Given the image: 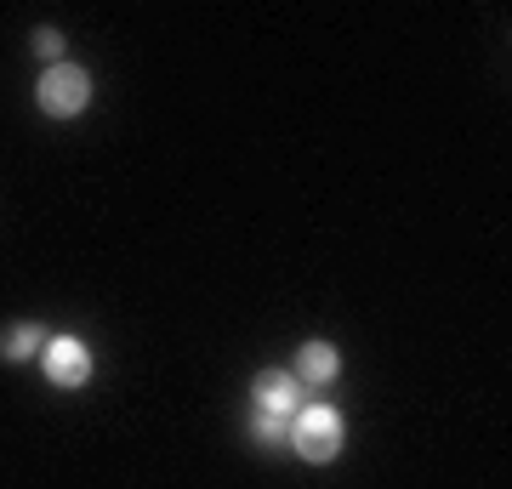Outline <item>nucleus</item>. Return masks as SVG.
Wrapping results in <instances>:
<instances>
[{"instance_id":"39448f33","label":"nucleus","mask_w":512,"mask_h":489,"mask_svg":"<svg viewBox=\"0 0 512 489\" xmlns=\"http://www.w3.org/2000/svg\"><path fill=\"white\" fill-rule=\"evenodd\" d=\"M342 376V353H336V347L330 342H302L296 347V381H302V387H325V381H336Z\"/></svg>"},{"instance_id":"0eeeda50","label":"nucleus","mask_w":512,"mask_h":489,"mask_svg":"<svg viewBox=\"0 0 512 489\" xmlns=\"http://www.w3.org/2000/svg\"><path fill=\"white\" fill-rule=\"evenodd\" d=\"M251 438L256 444H268V450H279V444H291V421L268 416V410H251Z\"/></svg>"},{"instance_id":"f03ea898","label":"nucleus","mask_w":512,"mask_h":489,"mask_svg":"<svg viewBox=\"0 0 512 489\" xmlns=\"http://www.w3.org/2000/svg\"><path fill=\"white\" fill-rule=\"evenodd\" d=\"M35 103H40V114H52V120L86 114V103H92V74L80 69V63H52V69L40 74Z\"/></svg>"},{"instance_id":"423d86ee","label":"nucleus","mask_w":512,"mask_h":489,"mask_svg":"<svg viewBox=\"0 0 512 489\" xmlns=\"http://www.w3.org/2000/svg\"><path fill=\"white\" fill-rule=\"evenodd\" d=\"M46 330L40 325H12L6 336H0V359H12V364H23V359H35V353H46Z\"/></svg>"},{"instance_id":"f257e3e1","label":"nucleus","mask_w":512,"mask_h":489,"mask_svg":"<svg viewBox=\"0 0 512 489\" xmlns=\"http://www.w3.org/2000/svg\"><path fill=\"white\" fill-rule=\"evenodd\" d=\"M342 438H348V427H342V416L330 410V404H302L291 416V450L302 455V461H313V467H325V461H336L342 455Z\"/></svg>"},{"instance_id":"20e7f679","label":"nucleus","mask_w":512,"mask_h":489,"mask_svg":"<svg viewBox=\"0 0 512 489\" xmlns=\"http://www.w3.org/2000/svg\"><path fill=\"white\" fill-rule=\"evenodd\" d=\"M46 381L52 387H86L92 381V347L80 336H52L46 342Z\"/></svg>"},{"instance_id":"6e6552de","label":"nucleus","mask_w":512,"mask_h":489,"mask_svg":"<svg viewBox=\"0 0 512 489\" xmlns=\"http://www.w3.org/2000/svg\"><path fill=\"white\" fill-rule=\"evenodd\" d=\"M29 46H35L40 63H63V35H57V29H35V40H29Z\"/></svg>"},{"instance_id":"7ed1b4c3","label":"nucleus","mask_w":512,"mask_h":489,"mask_svg":"<svg viewBox=\"0 0 512 489\" xmlns=\"http://www.w3.org/2000/svg\"><path fill=\"white\" fill-rule=\"evenodd\" d=\"M251 399H256V410H268V416H285V421H291L296 410L308 404V387L296 381V370H256Z\"/></svg>"}]
</instances>
